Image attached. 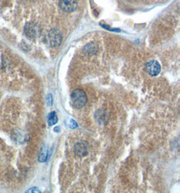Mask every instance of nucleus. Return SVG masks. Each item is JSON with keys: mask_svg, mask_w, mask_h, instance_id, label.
Instances as JSON below:
<instances>
[{"mask_svg": "<svg viewBox=\"0 0 180 193\" xmlns=\"http://www.w3.org/2000/svg\"><path fill=\"white\" fill-rule=\"evenodd\" d=\"M58 121V118L57 116L56 115V112L55 111H53L51 112H50L48 115V120L47 122L48 124L51 126V125H53L56 124Z\"/></svg>", "mask_w": 180, "mask_h": 193, "instance_id": "8", "label": "nucleus"}, {"mask_svg": "<svg viewBox=\"0 0 180 193\" xmlns=\"http://www.w3.org/2000/svg\"><path fill=\"white\" fill-rule=\"evenodd\" d=\"M87 102V95L84 91L80 89H74L71 94V102L76 108H81Z\"/></svg>", "mask_w": 180, "mask_h": 193, "instance_id": "1", "label": "nucleus"}, {"mask_svg": "<svg viewBox=\"0 0 180 193\" xmlns=\"http://www.w3.org/2000/svg\"><path fill=\"white\" fill-rule=\"evenodd\" d=\"M74 152L76 156L83 157L88 154V144L86 142H81L75 145Z\"/></svg>", "mask_w": 180, "mask_h": 193, "instance_id": "5", "label": "nucleus"}, {"mask_svg": "<svg viewBox=\"0 0 180 193\" xmlns=\"http://www.w3.org/2000/svg\"><path fill=\"white\" fill-rule=\"evenodd\" d=\"M24 32L25 35L29 39H33L36 38L38 34V29L37 27L35 24L33 23H28L24 28Z\"/></svg>", "mask_w": 180, "mask_h": 193, "instance_id": "6", "label": "nucleus"}, {"mask_svg": "<svg viewBox=\"0 0 180 193\" xmlns=\"http://www.w3.org/2000/svg\"><path fill=\"white\" fill-rule=\"evenodd\" d=\"M48 39L51 46H59L61 43V41H62V36H61V32L56 29H51L49 33Z\"/></svg>", "mask_w": 180, "mask_h": 193, "instance_id": "2", "label": "nucleus"}, {"mask_svg": "<svg viewBox=\"0 0 180 193\" xmlns=\"http://www.w3.org/2000/svg\"><path fill=\"white\" fill-rule=\"evenodd\" d=\"M47 102L48 105L51 106L52 103H53V98H52L51 94H49L47 96Z\"/></svg>", "mask_w": 180, "mask_h": 193, "instance_id": "9", "label": "nucleus"}, {"mask_svg": "<svg viewBox=\"0 0 180 193\" xmlns=\"http://www.w3.org/2000/svg\"><path fill=\"white\" fill-rule=\"evenodd\" d=\"M59 130V127H55V128L54 129V131H55V132H59V130Z\"/></svg>", "mask_w": 180, "mask_h": 193, "instance_id": "12", "label": "nucleus"}, {"mask_svg": "<svg viewBox=\"0 0 180 193\" xmlns=\"http://www.w3.org/2000/svg\"><path fill=\"white\" fill-rule=\"evenodd\" d=\"M27 192H41V191L36 187H34V188H30L29 190L27 191Z\"/></svg>", "mask_w": 180, "mask_h": 193, "instance_id": "11", "label": "nucleus"}, {"mask_svg": "<svg viewBox=\"0 0 180 193\" xmlns=\"http://www.w3.org/2000/svg\"><path fill=\"white\" fill-rule=\"evenodd\" d=\"M59 7L61 10L67 12L74 11L77 7L76 0H59Z\"/></svg>", "mask_w": 180, "mask_h": 193, "instance_id": "3", "label": "nucleus"}, {"mask_svg": "<svg viewBox=\"0 0 180 193\" xmlns=\"http://www.w3.org/2000/svg\"><path fill=\"white\" fill-rule=\"evenodd\" d=\"M147 70L151 76H157L161 72V65L157 61H151L147 64Z\"/></svg>", "mask_w": 180, "mask_h": 193, "instance_id": "4", "label": "nucleus"}, {"mask_svg": "<svg viewBox=\"0 0 180 193\" xmlns=\"http://www.w3.org/2000/svg\"><path fill=\"white\" fill-rule=\"evenodd\" d=\"M70 127H71V128H72V129L76 128V127H78V124H77V123L76 122V121H74V119H71L70 120Z\"/></svg>", "mask_w": 180, "mask_h": 193, "instance_id": "10", "label": "nucleus"}, {"mask_svg": "<svg viewBox=\"0 0 180 193\" xmlns=\"http://www.w3.org/2000/svg\"><path fill=\"white\" fill-rule=\"evenodd\" d=\"M48 157V149L46 145H43L40 150V153L39 155L38 160L39 162L43 163L45 162L47 159Z\"/></svg>", "mask_w": 180, "mask_h": 193, "instance_id": "7", "label": "nucleus"}]
</instances>
